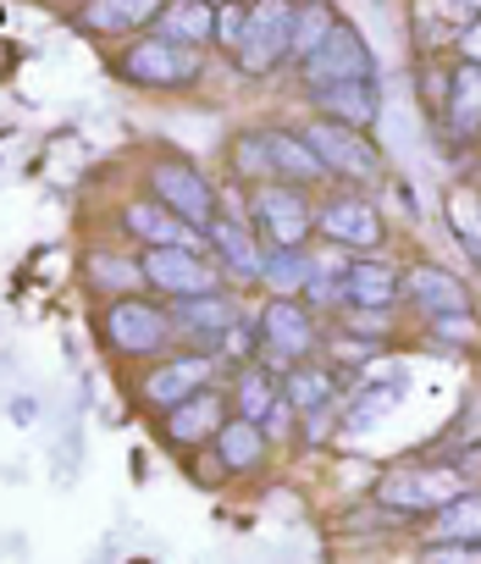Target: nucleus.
Masks as SVG:
<instances>
[{"mask_svg":"<svg viewBox=\"0 0 481 564\" xmlns=\"http://www.w3.org/2000/svg\"><path fill=\"white\" fill-rule=\"evenodd\" d=\"M321 232L332 238V249H376L382 243V216L365 199L343 194L321 210Z\"/></svg>","mask_w":481,"mask_h":564,"instance_id":"obj_11","label":"nucleus"},{"mask_svg":"<svg viewBox=\"0 0 481 564\" xmlns=\"http://www.w3.org/2000/svg\"><path fill=\"white\" fill-rule=\"evenodd\" d=\"M442 122H448V133H453L459 144L481 139V67H475V62L453 67L448 100H442Z\"/></svg>","mask_w":481,"mask_h":564,"instance_id":"obj_13","label":"nucleus"},{"mask_svg":"<svg viewBox=\"0 0 481 564\" xmlns=\"http://www.w3.org/2000/svg\"><path fill=\"white\" fill-rule=\"evenodd\" d=\"M343 18L332 12V0H294V40H288V56L305 62L321 51V40L338 29Z\"/></svg>","mask_w":481,"mask_h":564,"instance_id":"obj_23","label":"nucleus"},{"mask_svg":"<svg viewBox=\"0 0 481 564\" xmlns=\"http://www.w3.org/2000/svg\"><path fill=\"white\" fill-rule=\"evenodd\" d=\"M166 0H89L84 7V29L95 34H128V29H144L161 18Z\"/></svg>","mask_w":481,"mask_h":564,"instance_id":"obj_20","label":"nucleus"},{"mask_svg":"<svg viewBox=\"0 0 481 564\" xmlns=\"http://www.w3.org/2000/svg\"><path fill=\"white\" fill-rule=\"evenodd\" d=\"M89 276L100 282V289H111V294H133L139 282H144V265H133V260H117V254H95L89 260Z\"/></svg>","mask_w":481,"mask_h":564,"instance_id":"obj_29","label":"nucleus"},{"mask_svg":"<svg viewBox=\"0 0 481 564\" xmlns=\"http://www.w3.org/2000/svg\"><path fill=\"white\" fill-rule=\"evenodd\" d=\"M172 327L188 333L199 349H221L238 327V311L221 300V294H205V300H172Z\"/></svg>","mask_w":481,"mask_h":564,"instance_id":"obj_10","label":"nucleus"},{"mask_svg":"<svg viewBox=\"0 0 481 564\" xmlns=\"http://www.w3.org/2000/svg\"><path fill=\"white\" fill-rule=\"evenodd\" d=\"M398 289H404V282L387 265H376V260H349V271L338 282L343 305H354V311H387L398 300Z\"/></svg>","mask_w":481,"mask_h":564,"instance_id":"obj_16","label":"nucleus"},{"mask_svg":"<svg viewBox=\"0 0 481 564\" xmlns=\"http://www.w3.org/2000/svg\"><path fill=\"white\" fill-rule=\"evenodd\" d=\"M238 29H244V0H227V7H216V40L232 51L238 45Z\"/></svg>","mask_w":481,"mask_h":564,"instance_id":"obj_33","label":"nucleus"},{"mask_svg":"<svg viewBox=\"0 0 481 564\" xmlns=\"http://www.w3.org/2000/svg\"><path fill=\"white\" fill-rule=\"evenodd\" d=\"M299 73H305V89H332V84H360V78H371V51H365V40H360V29H349V23H338V29H332V34L321 40V51L299 62Z\"/></svg>","mask_w":481,"mask_h":564,"instance_id":"obj_3","label":"nucleus"},{"mask_svg":"<svg viewBox=\"0 0 481 564\" xmlns=\"http://www.w3.org/2000/svg\"><path fill=\"white\" fill-rule=\"evenodd\" d=\"M294 40V0H244V29H238V67L244 73H272L288 56Z\"/></svg>","mask_w":481,"mask_h":564,"instance_id":"obj_1","label":"nucleus"},{"mask_svg":"<svg viewBox=\"0 0 481 564\" xmlns=\"http://www.w3.org/2000/svg\"><path fill=\"white\" fill-rule=\"evenodd\" d=\"M261 338H266L283 360H299V355H310L316 327H310L305 305H294V300H272V305H266V316H261Z\"/></svg>","mask_w":481,"mask_h":564,"instance_id":"obj_17","label":"nucleus"},{"mask_svg":"<svg viewBox=\"0 0 481 564\" xmlns=\"http://www.w3.org/2000/svg\"><path fill=\"white\" fill-rule=\"evenodd\" d=\"M305 144L316 150V161L327 166V172H338V177H354V183H365V177H376V150H371V139L360 133V128H343V122H310L305 128Z\"/></svg>","mask_w":481,"mask_h":564,"instance_id":"obj_5","label":"nucleus"},{"mask_svg":"<svg viewBox=\"0 0 481 564\" xmlns=\"http://www.w3.org/2000/svg\"><path fill=\"white\" fill-rule=\"evenodd\" d=\"M172 333V316L144 305V300H117L111 316H106V338L122 349V355H155Z\"/></svg>","mask_w":481,"mask_h":564,"instance_id":"obj_9","label":"nucleus"},{"mask_svg":"<svg viewBox=\"0 0 481 564\" xmlns=\"http://www.w3.org/2000/svg\"><path fill=\"white\" fill-rule=\"evenodd\" d=\"M216 443H221V459H227V470H255L261 459H266V426L261 421H227L221 432H216Z\"/></svg>","mask_w":481,"mask_h":564,"instance_id":"obj_26","label":"nucleus"},{"mask_svg":"<svg viewBox=\"0 0 481 564\" xmlns=\"http://www.w3.org/2000/svg\"><path fill=\"white\" fill-rule=\"evenodd\" d=\"M437 542H481V492H459L437 509Z\"/></svg>","mask_w":481,"mask_h":564,"instance_id":"obj_27","label":"nucleus"},{"mask_svg":"<svg viewBox=\"0 0 481 564\" xmlns=\"http://www.w3.org/2000/svg\"><path fill=\"white\" fill-rule=\"evenodd\" d=\"M420 564H481V542H442V547H426Z\"/></svg>","mask_w":481,"mask_h":564,"instance_id":"obj_31","label":"nucleus"},{"mask_svg":"<svg viewBox=\"0 0 481 564\" xmlns=\"http://www.w3.org/2000/svg\"><path fill=\"white\" fill-rule=\"evenodd\" d=\"M459 45H464V56H481V18H475V23L459 34Z\"/></svg>","mask_w":481,"mask_h":564,"instance_id":"obj_35","label":"nucleus"},{"mask_svg":"<svg viewBox=\"0 0 481 564\" xmlns=\"http://www.w3.org/2000/svg\"><path fill=\"white\" fill-rule=\"evenodd\" d=\"M122 73L144 89H183L199 78V51L194 45H177V40H139L128 56H122Z\"/></svg>","mask_w":481,"mask_h":564,"instance_id":"obj_2","label":"nucleus"},{"mask_svg":"<svg viewBox=\"0 0 481 564\" xmlns=\"http://www.w3.org/2000/svg\"><path fill=\"white\" fill-rule=\"evenodd\" d=\"M205 232H210V243H216V254L227 260V271H232V276H261V243H255L244 227H238V221L216 216Z\"/></svg>","mask_w":481,"mask_h":564,"instance_id":"obj_25","label":"nucleus"},{"mask_svg":"<svg viewBox=\"0 0 481 564\" xmlns=\"http://www.w3.org/2000/svg\"><path fill=\"white\" fill-rule=\"evenodd\" d=\"M310 100L321 106L327 122H343V128H360V133H365V128L376 122V111H382L371 78H360V84H332V89H310Z\"/></svg>","mask_w":481,"mask_h":564,"instance_id":"obj_14","label":"nucleus"},{"mask_svg":"<svg viewBox=\"0 0 481 564\" xmlns=\"http://www.w3.org/2000/svg\"><path fill=\"white\" fill-rule=\"evenodd\" d=\"M150 188H155V199H161L172 216H183L188 227H210V221H216V194H210V183H205L188 161H155Z\"/></svg>","mask_w":481,"mask_h":564,"instance_id":"obj_6","label":"nucleus"},{"mask_svg":"<svg viewBox=\"0 0 481 564\" xmlns=\"http://www.w3.org/2000/svg\"><path fill=\"white\" fill-rule=\"evenodd\" d=\"M459 498V470H387L376 481V503L398 514H426Z\"/></svg>","mask_w":481,"mask_h":564,"instance_id":"obj_7","label":"nucleus"},{"mask_svg":"<svg viewBox=\"0 0 481 564\" xmlns=\"http://www.w3.org/2000/svg\"><path fill=\"white\" fill-rule=\"evenodd\" d=\"M261 276H266V289L277 300H294L299 289H310L316 260L305 249H261Z\"/></svg>","mask_w":481,"mask_h":564,"instance_id":"obj_22","label":"nucleus"},{"mask_svg":"<svg viewBox=\"0 0 481 564\" xmlns=\"http://www.w3.org/2000/svg\"><path fill=\"white\" fill-rule=\"evenodd\" d=\"M227 421H221V393L199 388L194 399H183L177 410H166V437L172 443H199V437H216Z\"/></svg>","mask_w":481,"mask_h":564,"instance_id":"obj_19","label":"nucleus"},{"mask_svg":"<svg viewBox=\"0 0 481 564\" xmlns=\"http://www.w3.org/2000/svg\"><path fill=\"white\" fill-rule=\"evenodd\" d=\"M459 7H464L470 18H481V0H459Z\"/></svg>","mask_w":481,"mask_h":564,"instance_id":"obj_36","label":"nucleus"},{"mask_svg":"<svg viewBox=\"0 0 481 564\" xmlns=\"http://www.w3.org/2000/svg\"><path fill=\"white\" fill-rule=\"evenodd\" d=\"M437 333L448 338V344H470V316L459 311V316H437Z\"/></svg>","mask_w":481,"mask_h":564,"instance_id":"obj_34","label":"nucleus"},{"mask_svg":"<svg viewBox=\"0 0 481 564\" xmlns=\"http://www.w3.org/2000/svg\"><path fill=\"white\" fill-rule=\"evenodd\" d=\"M144 282L161 289L166 300H205V294H216L221 276L194 249H150L144 254Z\"/></svg>","mask_w":481,"mask_h":564,"instance_id":"obj_8","label":"nucleus"},{"mask_svg":"<svg viewBox=\"0 0 481 564\" xmlns=\"http://www.w3.org/2000/svg\"><path fill=\"white\" fill-rule=\"evenodd\" d=\"M255 216H261L272 249H305L310 221H316L299 183H261V188H255Z\"/></svg>","mask_w":481,"mask_h":564,"instance_id":"obj_4","label":"nucleus"},{"mask_svg":"<svg viewBox=\"0 0 481 564\" xmlns=\"http://www.w3.org/2000/svg\"><path fill=\"white\" fill-rule=\"evenodd\" d=\"M205 382H210V355H183V360H172V366L150 371L144 399H150L155 410H177V404H183V399H194Z\"/></svg>","mask_w":481,"mask_h":564,"instance_id":"obj_12","label":"nucleus"},{"mask_svg":"<svg viewBox=\"0 0 481 564\" xmlns=\"http://www.w3.org/2000/svg\"><path fill=\"white\" fill-rule=\"evenodd\" d=\"M277 404V382L266 371H244V382H238V410H244V421H266Z\"/></svg>","mask_w":481,"mask_h":564,"instance_id":"obj_28","label":"nucleus"},{"mask_svg":"<svg viewBox=\"0 0 481 564\" xmlns=\"http://www.w3.org/2000/svg\"><path fill=\"white\" fill-rule=\"evenodd\" d=\"M409 294H415V305L426 311V316H459L470 300H464V289L448 276V271H437V265H415L409 271Z\"/></svg>","mask_w":481,"mask_h":564,"instance_id":"obj_21","label":"nucleus"},{"mask_svg":"<svg viewBox=\"0 0 481 564\" xmlns=\"http://www.w3.org/2000/svg\"><path fill=\"white\" fill-rule=\"evenodd\" d=\"M238 172H244V177H266L272 172L266 139H244V144H238Z\"/></svg>","mask_w":481,"mask_h":564,"instance_id":"obj_32","label":"nucleus"},{"mask_svg":"<svg viewBox=\"0 0 481 564\" xmlns=\"http://www.w3.org/2000/svg\"><path fill=\"white\" fill-rule=\"evenodd\" d=\"M128 227H133L150 249H199V227H188L183 216H172L161 199L128 205Z\"/></svg>","mask_w":481,"mask_h":564,"instance_id":"obj_15","label":"nucleus"},{"mask_svg":"<svg viewBox=\"0 0 481 564\" xmlns=\"http://www.w3.org/2000/svg\"><path fill=\"white\" fill-rule=\"evenodd\" d=\"M266 139V155H272V172H283L288 183H310V177H321L327 166L316 161V150L305 144V133H261Z\"/></svg>","mask_w":481,"mask_h":564,"instance_id":"obj_24","label":"nucleus"},{"mask_svg":"<svg viewBox=\"0 0 481 564\" xmlns=\"http://www.w3.org/2000/svg\"><path fill=\"white\" fill-rule=\"evenodd\" d=\"M283 399H288L294 410H321V404L332 399V382H327L321 371H288V382H283Z\"/></svg>","mask_w":481,"mask_h":564,"instance_id":"obj_30","label":"nucleus"},{"mask_svg":"<svg viewBox=\"0 0 481 564\" xmlns=\"http://www.w3.org/2000/svg\"><path fill=\"white\" fill-rule=\"evenodd\" d=\"M155 29H161V40H177V45L199 51L205 40H216V7L210 0H166Z\"/></svg>","mask_w":481,"mask_h":564,"instance_id":"obj_18","label":"nucleus"}]
</instances>
